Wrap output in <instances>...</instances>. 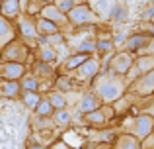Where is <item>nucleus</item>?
I'll return each instance as SVG.
<instances>
[{"mask_svg": "<svg viewBox=\"0 0 154 149\" xmlns=\"http://www.w3.org/2000/svg\"><path fill=\"white\" fill-rule=\"evenodd\" d=\"M111 16H113V18H115V20H119V22H121V20H125V16H127V12H125L123 8L115 6V8H113V10H111Z\"/></svg>", "mask_w": 154, "mask_h": 149, "instance_id": "9", "label": "nucleus"}, {"mask_svg": "<svg viewBox=\"0 0 154 149\" xmlns=\"http://www.w3.org/2000/svg\"><path fill=\"white\" fill-rule=\"evenodd\" d=\"M86 14H88L86 10H82V12H76V20H78V22H84V20H86Z\"/></svg>", "mask_w": 154, "mask_h": 149, "instance_id": "15", "label": "nucleus"}, {"mask_svg": "<svg viewBox=\"0 0 154 149\" xmlns=\"http://www.w3.org/2000/svg\"><path fill=\"white\" fill-rule=\"evenodd\" d=\"M152 128H154V118H152V116H143V118H139V120H137V126H135L137 138H139V139L148 138L150 131H152Z\"/></svg>", "mask_w": 154, "mask_h": 149, "instance_id": "1", "label": "nucleus"}, {"mask_svg": "<svg viewBox=\"0 0 154 149\" xmlns=\"http://www.w3.org/2000/svg\"><path fill=\"white\" fill-rule=\"evenodd\" d=\"M27 149H45V147H43V145H37V143H33V145H29Z\"/></svg>", "mask_w": 154, "mask_h": 149, "instance_id": "19", "label": "nucleus"}, {"mask_svg": "<svg viewBox=\"0 0 154 149\" xmlns=\"http://www.w3.org/2000/svg\"><path fill=\"white\" fill-rule=\"evenodd\" d=\"M107 47H109V43H107V41H102V43H100V49H103V51H105Z\"/></svg>", "mask_w": 154, "mask_h": 149, "instance_id": "18", "label": "nucleus"}, {"mask_svg": "<svg viewBox=\"0 0 154 149\" xmlns=\"http://www.w3.org/2000/svg\"><path fill=\"white\" fill-rule=\"evenodd\" d=\"M35 110H37L39 116H43V118H45V116H51L53 114V104L49 102V100H41V102H39V106L35 108Z\"/></svg>", "mask_w": 154, "mask_h": 149, "instance_id": "4", "label": "nucleus"}, {"mask_svg": "<svg viewBox=\"0 0 154 149\" xmlns=\"http://www.w3.org/2000/svg\"><path fill=\"white\" fill-rule=\"evenodd\" d=\"M88 120H90V122H96V124H102L103 122V116L100 114V112H90V114H88Z\"/></svg>", "mask_w": 154, "mask_h": 149, "instance_id": "10", "label": "nucleus"}, {"mask_svg": "<svg viewBox=\"0 0 154 149\" xmlns=\"http://www.w3.org/2000/svg\"><path fill=\"white\" fill-rule=\"evenodd\" d=\"M43 28H45V30H51V31L55 30V26H51V24H43Z\"/></svg>", "mask_w": 154, "mask_h": 149, "instance_id": "20", "label": "nucleus"}, {"mask_svg": "<svg viewBox=\"0 0 154 149\" xmlns=\"http://www.w3.org/2000/svg\"><path fill=\"white\" fill-rule=\"evenodd\" d=\"M23 86L27 88V92H33L35 88H37V83H35L33 79H27V80H26V84H23Z\"/></svg>", "mask_w": 154, "mask_h": 149, "instance_id": "13", "label": "nucleus"}, {"mask_svg": "<svg viewBox=\"0 0 154 149\" xmlns=\"http://www.w3.org/2000/svg\"><path fill=\"white\" fill-rule=\"evenodd\" d=\"M49 102L53 104V108H59V110H64V98H63V94H51Z\"/></svg>", "mask_w": 154, "mask_h": 149, "instance_id": "7", "label": "nucleus"}, {"mask_svg": "<svg viewBox=\"0 0 154 149\" xmlns=\"http://www.w3.org/2000/svg\"><path fill=\"white\" fill-rule=\"evenodd\" d=\"M23 102H26V106H29V108H37L39 102H41V98H39L35 92H27V94L23 96Z\"/></svg>", "mask_w": 154, "mask_h": 149, "instance_id": "5", "label": "nucleus"}, {"mask_svg": "<svg viewBox=\"0 0 154 149\" xmlns=\"http://www.w3.org/2000/svg\"><path fill=\"white\" fill-rule=\"evenodd\" d=\"M94 49V45H90V43H82L80 45V51H92Z\"/></svg>", "mask_w": 154, "mask_h": 149, "instance_id": "17", "label": "nucleus"}, {"mask_svg": "<svg viewBox=\"0 0 154 149\" xmlns=\"http://www.w3.org/2000/svg\"><path fill=\"white\" fill-rule=\"evenodd\" d=\"M80 63H84V57H74V59L68 61V67H76V65H80Z\"/></svg>", "mask_w": 154, "mask_h": 149, "instance_id": "14", "label": "nucleus"}, {"mask_svg": "<svg viewBox=\"0 0 154 149\" xmlns=\"http://www.w3.org/2000/svg\"><path fill=\"white\" fill-rule=\"evenodd\" d=\"M55 120H57V124H60V126H66V124L70 122V116H68V112L59 110V112L55 114Z\"/></svg>", "mask_w": 154, "mask_h": 149, "instance_id": "8", "label": "nucleus"}, {"mask_svg": "<svg viewBox=\"0 0 154 149\" xmlns=\"http://www.w3.org/2000/svg\"><path fill=\"white\" fill-rule=\"evenodd\" d=\"M154 67V59H144V61H140V71H150Z\"/></svg>", "mask_w": 154, "mask_h": 149, "instance_id": "12", "label": "nucleus"}, {"mask_svg": "<svg viewBox=\"0 0 154 149\" xmlns=\"http://www.w3.org/2000/svg\"><path fill=\"white\" fill-rule=\"evenodd\" d=\"M59 6L63 8V10H68V8H70V0H60Z\"/></svg>", "mask_w": 154, "mask_h": 149, "instance_id": "16", "label": "nucleus"}, {"mask_svg": "<svg viewBox=\"0 0 154 149\" xmlns=\"http://www.w3.org/2000/svg\"><path fill=\"white\" fill-rule=\"evenodd\" d=\"M96 106H98V100H96V96H84L82 102H80L78 110L84 112V114H90V112L96 110Z\"/></svg>", "mask_w": 154, "mask_h": 149, "instance_id": "2", "label": "nucleus"}, {"mask_svg": "<svg viewBox=\"0 0 154 149\" xmlns=\"http://www.w3.org/2000/svg\"><path fill=\"white\" fill-rule=\"evenodd\" d=\"M18 83H6V84H2V94L4 96H8V98H12V96L18 92Z\"/></svg>", "mask_w": 154, "mask_h": 149, "instance_id": "6", "label": "nucleus"}, {"mask_svg": "<svg viewBox=\"0 0 154 149\" xmlns=\"http://www.w3.org/2000/svg\"><path fill=\"white\" fill-rule=\"evenodd\" d=\"M115 149H139V143L133 138H121Z\"/></svg>", "mask_w": 154, "mask_h": 149, "instance_id": "3", "label": "nucleus"}, {"mask_svg": "<svg viewBox=\"0 0 154 149\" xmlns=\"http://www.w3.org/2000/svg\"><path fill=\"white\" fill-rule=\"evenodd\" d=\"M143 43H144V39H143V37H135V39H131V41H129V49H131V51H135L137 47H139V45H143Z\"/></svg>", "mask_w": 154, "mask_h": 149, "instance_id": "11", "label": "nucleus"}]
</instances>
